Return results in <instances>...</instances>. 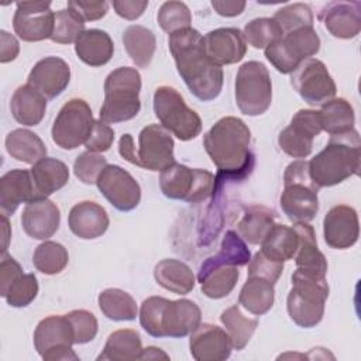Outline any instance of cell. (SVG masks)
Here are the masks:
<instances>
[{
	"instance_id": "obj_1",
	"label": "cell",
	"mask_w": 361,
	"mask_h": 361,
	"mask_svg": "<svg viewBox=\"0 0 361 361\" xmlns=\"http://www.w3.org/2000/svg\"><path fill=\"white\" fill-rule=\"evenodd\" d=\"M168 45L190 93L202 102L216 99L223 87V69L206 54L203 35L188 27L169 34Z\"/></svg>"
},
{
	"instance_id": "obj_2",
	"label": "cell",
	"mask_w": 361,
	"mask_h": 361,
	"mask_svg": "<svg viewBox=\"0 0 361 361\" xmlns=\"http://www.w3.org/2000/svg\"><path fill=\"white\" fill-rule=\"evenodd\" d=\"M251 131L238 117L220 118L203 137V145L219 173L214 176V190L226 179H244L254 166L250 149Z\"/></svg>"
},
{
	"instance_id": "obj_3",
	"label": "cell",
	"mask_w": 361,
	"mask_h": 361,
	"mask_svg": "<svg viewBox=\"0 0 361 361\" xmlns=\"http://www.w3.org/2000/svg\"><path fill=\"white\" fill-rule=\"evenodd\" d=\"M361 159V141L358 131L330 135L326 147L309 162V173L314 185L329 188L341 183L350 176L358 175Z\"/></svg>"
},
{
	"instance_id": "obj_4",
	"label": "cell",
	"mask_w": 361,
	"mask_h": 361,
	"mask_svg": "<svg viewBox=\"0 0 361 361\" xmlns=\"http://www.w3.org/2000/svg\"><path fill=\"white\" fill-rule=\"evenodd\" d=\"M200 307L189 299L149 296L140 307L141 327L152 337H185L200 324Z\"/></svg>"
},
{
	"instance_id": "obj_5",
	"label": "cell",
	"mask_w": 361,
	"mask_h": 361,
	"mask_svg": "<svg viewBox=\"0 0 361 361\" xmlns=\"http://www.w3.org/2000/svg\"><path fill=\"white\" fill-rule=\"evenodd\" d=\"M141 75L135 68L121 66L110 72L104 80V102L100 107V120L116 124L134 118L140 109Z\"/></svg>"
},
{
	"instance_id": "obj_6",
	"label": "cell",
	"mask_w": 361,
	"mask_h": 361,
	"mask_svg": "<svg viewBox=\"0 0 361 361\" xmlns=\"http://www.w3.org/2000/svg\"><path fill=\"white\" fill-rule=\"evenodd\" d=\"M317 192L319 188L309 173V162H290L283 173V192L279 199L282 212L292 223H309L319 210Z\"/></svg>"
},
{
	"instance_id": "obj_7",
	"label": "cell",
	"mask_w": 361,
	"mask_h": 361,
	"mask_svg": "<svg viewBox=\"0 0 361 361\" xmlns=\"http://www.w3.org/2000/svg\"><path fill=\"white\" fill-rule=\"evenodd\" d=\"M327 298V279L306 276L295 271L292 274V289L289 290L286 299L289 317L299 327H314L323 319Z\"/></svg>"
},
{
	"instance_id": "obj_8",
	"label": "cell",
	"mask_w": 361,
	"mask_h": 361,
	"mask_svg": "<svg viewBox=\"0 0 361 361\" xmlns=\"http://www.w3.org/2000/svg\"><path fill=\"white\" fill-rule=\"evenodd\" d=\"M154 113L161 126L180 141L196 138L202 131V120L171 86H159L154 93Z\"/></svg>"
},
{
	"instance_id": "obj_9",
	"label": "cell",
	"mask_w": 361,
	"mask_h": 361,
	"mask_svg": "<svg viewBox=\"0 0 361 361\" xmlns=\"http://www.w3.org/2000/svg\"><path fill=\"white\" fill-rule=\"evenodd\" d=\"M235 103L245 116L265 113L272 102V83L267 66L258 61L243 63L235 75Z\"/></svg>"
},
{
	"instance_id": "obj_10",
	"label": "cell",
	"mask_w": 361,
	"mask_h": 361,
	"mask_svg": "<svg viewBox=\"0 0 361 361\" xmlns=\"http://www.w3.org/2000/svg\"><path fill=\"white\" fill-rule=\"evenodd\" d=\"M159 188L164 196L169 199L197 203L213 193L214 175L206 169L189 168L173 162L161 171Z\"/></svg>"
},
{
	"instance_id": "obj_11",
	"label": "cell",
	"mask_w": 361,
	"mask_h": 361,
	"mask_svg": "<svg viewBox=\"0 0 361 361\" xmlns=\"http://www.w3.org/2000/svg\"><path fill=\"white\" fill-rule=\"evenodd\" d=\"M320 49V38L313 27H303L290 32L271 45L264 52L272 66L283 73H292L305 59L312 58Z\"/></svg>"
},
{
	"instance_id": "obj_12",
	"label": "cell",
	"mask_w": 361,
	"mask_h": 361,
	"mask_svg": "<svg viewBox=\"0 0 361 361\" xmlns=\"http://www.w3.org/2000/svg\"><path fill=\"white\" fill-rule=\"evenodd\" d=\"M94 120L90 106L79 97L66 102L54 120L52 141L62 149H75L89 138Z\"/></svg>"
},
{
	"instance_id": "obj_13",
	"label": "cell",
	"mask_w": 361,
	"mask_h": 361,
	"mask_svg": "<svg viewBox=\"0 0 361 361\" xmlns=\"http://www.w3.org/2000/svg\"><path fill=\"white\" fill-rule=\"evenodd\" d=\"M73 344V330L65 314L48 316L35 327L34 347L45 361H78Z\"/></svg>"
},
{
	"instance_id": "obj_14",
	"label": "cell",
	"mask_w": 361,
	"mask_h": 361,
	"mask_svg": "<svg viewBox=\"0 0 361 361\" xmlns=\"http://www.w3.org/2000/svg\"><path fill=\"white\" fill-rule=\"evenodd\" d=\"M290 85L312 106H322L334 99L337 87L326 65L316 58L305 59L292 73Z\"/></svg>"
},
{
	"instance_id": "obj_15",
	"label": "cell",
	"mask_w": 361,
	"mask_h": 361,
	"mask_svg": "<svg viewBox=\"0 0 361 361\" xmlns=\"http://www.w3.org/2000/svg\"><path fill=\"white\" fill-rule=\"evenodd\" d=\"M319 111L310 109L298 110L289 126L278 137L281 149L292 158H306L313 149V140L322 133Z\"/></svg>"
},
{
	"instance_id": "obj_16",
	"label": "cell",
	"mask_w": 361,
	"mask_h": 361,
	"mask_svg": "<svg viewBox=\"0 0 361 361\" xmlns=\"http://www.w3.org/2000/svg\"><path fill=\"white\" fill-rule=\"evenodd\" d=\"M173 138L159 124L145 126L138 135V166L148 171H164L175 162Z\"/></svg>"
},
{
	"instance_id": "obj_17",
	"label": "cell",
	"mask_w": 361,
	"mask_h": 361,
	"mask_svg": "<svg viewBox=\"0 0 361 361\" xmlns=\"http://www.w3.org/2000/svg\"><path fill=\"white\" fill-rule=\"evenodd\" d=\"M54 18L51 1H20L13 17V28L23 41L37 42L51 38Z\"/></svg>"
},
{
	"instance_id": "obj_18",
	"label": "cell",
	"mask_w": 361,
	"mask_h": 361,
	"mask_svg": "<svg viewBox=\"0 0 361 361\" xmlns=\"http://www.w3.org/2000/svg\"><path fill=\"white\" fill-rule=\"evenodd\" d=\"M96 185L102 195L120 212L135 209L141 200V188L130 172L118 165H107Z\"/></svg>"
},
{
	"instance_id": "obj_19",
	"label": "cell",
	"mask_w": 361,
	"mask_h": 361,
	"mask_svg": "<svg viewBox=\"0 0 361 361\" xmlns=\"http://www.w3.org/2000/svg\"><path fill=\"white\" fill-rule=\"evenodd\" d=\"M324 241L330 248L345 250L358 241L360 223L355 209L347 204L331 207L323 220Z\"/></svg>"
},
{
	"instance_id": "obj_20",
	"label": "cell",
	"mask_w": 361,
	"mask_h": 361,
	"mask_svg": "<svg viewBox=\"0 0 361 361\" xmlns=\"http://www.w3.org/2000/svg\"><path fill=\"white\" fill-rule=\"evenodd\" d=\"M189 348L196 361H223L230 357L233 343L226 330L203 323L190 333Z\"/></svg>"
},
{
	"instance_id": "obj_21",
	"label": "cell",
	"mask_w": 361,
	"mask_h": 361,
	"mask_svg": "<svg viewBox=\"0 0 361 361\" xmlns=\"http://www.w3.org/2000/svg\"><path fill=\"white\" fill-rule=\"evenodd\" d=\"M71 68L58 56L39 59L31 69L27 83L37 89L47 99H55L69 85Z\"/></svg>"
},
{
	"instance_id": "obj_22",
	"label": "cell",
	"mask_w": 361,
	"mask_h": 361,
	"mask_svg": "<svg viewBox=\"0 0 361 361\" xmlns=\"http://www.w3.org/2000/svg\"><path fill=\"white\" fill-rule=\"evenodd\" d=\"M319 20L333 37L354 38L361 30V3L330 1L320 10Z\"/></svg>"
},
{
	"instance_id": "obj_23",
	"label": "cell",
	"mask_w": 361,
	"mask_h": 361,
	"mask_svg": "<svg viewBox=\"0 0 361 361\" xmlns=\"http://www.w3.org/2000/svg\"><path fill=\"white\" fill-rule=\"evenodd\" d=\"M204 49L209 58L221 65H233L240 62L247 52V42L238 28H216L203 37Z\"/></svg>"
},
{
	"instance_id": "obj_24",
	"label": "cell",
	"mask_w": 361,
	"mask_h": 361,
	"mask_svg": "<svg viewBox=\"0 0 361 361\" xmlns=\"http://www.w3.org/2000/svg\"><path fill=\"white\" fill-rule=\"evenodd\" d=\"M61 213L48 197L31 200L21 213V226L27 235L35 240H47L59 228Z\"/></svg>"
},
{
	"instance_id": "obj_25",
	"label": "cell",
	"mask_w": 361,
	"mask_h": 361,
	"mask_svg": "<svg viewBox=\"0 0 361 361\" xmlns=\"http://www.w3.org/2000/svg\"><path fill=\"white\" fill-rule=\"evenodd\" d=\"M293 228L299 237L298 250L293 257L296 264L295 271L306 276L326 279L327 259L317 248V240L313 227L307 223H293Z\"/></svg>"
},
{
	"instance_id": "obj_26",
	"label": "cell",
	"mask_w": 361,
	"mask_h": 361,
	"mask_svg": "<svg viewBox=\"0 0 361 361\" xmlns=\"http://www.w3.org/2000/svg\"><path fill=\"white\" fill-rule=\"evenodd\" d=\"M38 199L31 172L27 169H11L0 179V212L13 214L21 203Z\"/></svg>"
},
{
	"instance_id": "obj_27",
	"label": "cell",
	"mask_w": 361,
	"mask_h": 361,
	"mask_svg": "<svg viewBox=\"0 0 361 361\" xmlns=\"http://www.w3.org/2000/svg\"><path fill=\"white\" fill-rule=\"evenodd\" d=\"M109 223L106 209L90 200L76 203L68 216L71 231L82 240H93L103 235L109 228Z\"/></svg>"
},
{
	"instance_id": "obj_28",
	"label": "cell",
	"mask_w": 361,
	"mask_h": 361,
	"mask_svg": "<svg viewBox=\"0 0 361 361\" xmlns=\"http://www.w3.org/2000/svg\"><path fill=\"white\" fill-rule=\"evenodd\" d=\"M238 276L240 271L237 267L220 264L212 257L204 259L197 274L202 292L210 299H221L231 293Z\"/></svg>"
},
{
	"instance_id": "obj_29",
	"label": "cell",
	"mask_w": 361,
	"mask_h": 361,
	"mask_svg": "<svg viewBox=\"0 0 361 361\" xmlns=\"http://www.w3.org/2000/svg\"><path fill=\"white\" fill-rule=\"evenodd\" d=\"M10 110L14 120L23 126H37L42 121L47 110V97L32 86H18L10 100Z\"/></svg>"
},
{
	"instance_id": "obj_30",
	"label": "cell",
	"mask_w": 361,
	"mask_h": 361,
	"mask_svg": "<svg viewBox=\"0 0 361 361\" xmlns=\"http://www.w3.org/2000/svg\"><path fill=\"white\" fill-rule=\"evenodd\" d=\"M78 58L89 66L106 65L114 52V44L110 35L97 28L85 30L75 42Z\"/></svg>"
},
{
	"instance_id": "obj_31",
	"label": "cell",
	"mask_w": 361,
	"mask_h": 361,
	"mask_svg": "<svg viewBox=\"0 0 361 361\" xmlns=\"http://www.w3.org/2000/svg\"><path fill=\"white\" fill-rule=\"evenodd\" d=\"M31 178L38 199L48 197L62 189L69 180V169L65 162L56 158H42L31 168Z\"/></svg>"
},
{
	"instance_id": "obj_32",
	"label": "cell",
	"mask_w": 361,
	"mask_h": 361,
	"mask_svg": "<svg viewBox=\"0 0 361 361\" xmlns=\"http://www.w3.org/2000/svg\"><path fill=\"white\" fill-rule=\"evenodd\" d=\"M154 278L159 286L178 295H186L195 288L192 269L175 258L159 261L154 268Z\"/></svg>"
},
{
	"instance_id": "obj_33",
	"label": "cell",
	"mask_w": 361,
	"mask_h": 361,
	"mask_svg": "<svg viewBox=\"0 0 361 361\" xmlns=\"http://www.w3.org/2000/svg\"><path fill=\"white\" fill-rule=\"evenodd\" d=\"M141 337L133 329H121L113 331L104 344L103 351L97 357L99 361H135L142 354Z\"/></svg>"
},
{
	"instance_id": "obj_34",
	"label": "cell",
	"mask_w": 361,
	"mask_h": 361,
	"mask_svg": "<svg viewBox=\"0 0 361 361\" xmlns=\"http://www.w3.org/2000/svg\"><path fill=\"white\" fill-rule=\"evenodd\" d=\"M6 149L11 158L31 164L47 158V147L44 141L32 131L25 128H16L6 137Z\"/></svg>"
},
{
	"instance_id": "obj_35",
	"label": "cell",
	"mask_w": 361,
	"mask_h": 361,
	"mask_svg": "<svg viewBox=\"0 0 361 361\" xmlns=\"http://www.w3.org/2000/svg\"><path fill=\"white\" fill-rule=\"evenodd\" d=\"M123 44L135 66L147 68L151 63L157 39L149 28L138 24L127 27L123 34Z\"/></svg>"
},
{
	"instance_id": "obj_36",
	"label": "cell",
	"mask_w": 361,
	"mask_h": 361,
	"mask_svg": "<svg viewBox=\"0 0 361 361\" xmlns=\"http://www.w3.org/2000/svg\"><path fill=\"white\" fill-rule=\"evenodd\" d=\"M299 237L296 230L285 224H274L261 243V251L276 261L285 262L296 254Z\"/></svg>"
},
{
	"instance_id": "obj_37",
	"label": "cell",
	"mask_w": 361,
	"mask_h": 361,
	"mask_svg": "<svg viewBox=\"0 0 361 361\" xmlns=\"http://www.w3.org/2000/svg\"><path fill=\"white\" fill-rule=\"evenodd\" d=\"M274 299V283L258 276H248L238 295L240 305L255 316L265 314L272 307Z\"/></svg>"
},
{
	"instance_id": "obj_38",
	"label": "cell",
	"mask_w": 361,
	"mask_h": 361,
	"mask_svg": "<svg viewBox=\"0 0 361 361\" xmlns=\"http://www.w3.org/2000/svg\"><path fill=\"white\" fill-rule=\"evenodd\" d=\"M319 118L322 130L327 131L330 135L350 131L354 128L355 121L353 106L343 97L331 99L322 104Z\"/></svg>"
},
{
	"instance_id": "obj_39",
	"label": "cell",
	"mask_w": 361,
	"mask_h": 361,
	"mask_svg": "<svg viewBox=\"0 0 361 361\" xmlns=\"http://www.w3.org/2000/svg\"><path fill=\"white\" fill-rule=\"evenodd\" d=\"M275 224V212L264 206H251L238 221L240 235L250 244L258 245L262 243L271 227Z\"/></svg>"
},
{
	"instance_id": "obj_40",
	"label": "cell",
	"mask_w": 361,
	"mask_h": 361,
	"mask_svg": "<svg viewBox=\"0 0 361 361\" xmlns=\"http://www.w3.org/2000/svg\"><path fill=\"white\" fill-rule=\"evenodd\" d=\"M102 313L114 322H128L137 317V303L134 298L118 289L109 288L99 293L97 298Z\"/></svg>"
},
{
	"instance_id": "obj_41",
	"label": "cell",
	"mask_w": 361,
	"mask_h": 361,
	"mask_svg": "<svg viewBox=\"0 0 361 361\" xmlns=\"http://www.w3.org/2000/svg\"><path fill=\"white\" fill-rule=\"evenodd\" d=\"M220 320L231 338L233 348H235L237 351L243 350L248 344L258 326V320L245 317L237 305H233L223 310L220 314Z\"/></svg>"
},
{
	"instance_id": "obj_42",
	"label": "cell",
	"mask_w": 361,
	"mask_h": 361,
	"mask_svg": "<svg viewBox=\"0 0 361 361\" xmlns=\"http://www.w3.org/2000/svg\"><path fill=\"white\" fill-rule=\"evenodd\" d=\"M69 255L66 248L55 241L41 243L32 255V264L37 271L45 275H55L65 269L68 265Z\"/></svg>"
},
{
	"instance_id": "obj_43",
	"label": "cell",
	"mask_w": 361,
	"mask_h": 361,
	"mask_svg": "<svg viewBox=\"0 0 361 361\" xmlns=\"http://www.w3.org/2000/svg\"><path fill=\"white\" fill-rule=\"evenodd\" d=\"M245 42L255 49H265L272 42L283 37V31L279 24L269 17L254 18L245 24L243 31Z\"/></svg>"
},
{
	"instance_id": "obj_44",
	"label": "cell",
	"mask_w": 361,
	"mask_h": 361,
	"mask_svg": "<svg viewBox=\"0 0 361 361\" xmlns=\"http://www.w3.org/2000/svg\"><path fill=\"white\" fill-rule=\"evenodd\" d=\"M83 31L85 20L72 8L66 7L55 13L54 31L49 39L56 44H72L76 42Z\"/></svg>"
},
{
	"instance_id": "obj_45",
	"label": "cell",
	"mask_w": 361,
	"mask_h": 361,
	"mask_svg": "<svg viewBox=\"0 0 361 361\" xmlns=\"http://www.w3.org/2000/svg\"><path fill=\"white\" fill-rule=\"evenodd\" d=\"M157 20L164 31L172 34L190 27L192 14L189 7L182 1H165L159 7Z\"/></svg>"
},
{
	"instance_id": "obj_46",
	"label": "cell",
	"mask_w": 361,
	"mask_h": 361,
	"mask_svg": "<svg viewBox=\"0 0 361 361\" xmlns=\"http://www.w3.org/2000/svg\"><path fill=\"white\" fill-rule=\"evenodd\" d=\"M272 18L279 24L283 34L303 27H313L312 8L305 3L288 4L279 8Z\"/></svg>"
},
{
	"instance_id": "obj_47",
	"label": "cell",
	"mask_w": 361,
	"mask_h": 361,
	"mask_svg": "<svg viewBox=\"0 0 361 361\" xmlns=\"http://www.w3.org/2000/svg\"><path fill=\"white\" fill-rule=\"evenodd\" d=\"M212 258L220 264L241 267L250 262L251 255L243 238L235 231L228 230L221 241L219 254L213 255Z\"/></svg>"
},
{
	"instance_id": "obj_48",
	"label": "cell",
	"mask_w": 361,
	"mask_h": 361,
	"mask_svg": "<svg viewBox=\"0 0 361 361\" xmlns=\"http://www.w3.org/2000/svg\"><path fill=\"white\" fill-rule=\"evenodd\" d=\"M38 293V281L34 274L20 275L4 293L6 302L13 307L28 306Z\"/></svg>"
},
{
	"instance_id": "obj_49",
	"label": "cell",
	"mask_w": 361,
	"mask_h": 361,
	"mask_svg": "<svg viewBox=\"0 0 361 361\" xmlns=\"http://www.w3.org/2000/svg\"><path fill=\"white\" fill-rule=\"evenodd\" d=\"M107 165L109 164L103 155L97 152L85 151L75 159L73 172L80 182L86 185H93L96 183L99 175Z\"/></svg>"
},
{
	"instance_id": "obj_50",
	"label": "cell",
	"mask_w": 361,
	"mask_h": 361,
	"mask_svg": "<svg viewBox=\"0 0 361 361\" xmlns=\"http://www.w3.org/2000/svg\"><path fill=\"white\" fill-rule=\"evenodd\" d=\"M65 316L71 322L75 344H86L96 337L97 320L93 313L85 309H76V310H71Z\"/></svg>"
},
{
	"instance_id": "obj_51",
	"label": "cell",
	"mask_w": 361,
	"mask_h": 361,
	"mask_svg": "<svg viewBox=\"0 0 361 361\" xmlns=\"http://www.w3.org/2000/svg\"><path fill=\"white\" fill-rule=\"evenodd\" d=\"M283 271V262L272 259L267 257L261 250L255 252V255L248 262V276H258L269 281L271 283H276L281 274Z\"/></svg>"
},
{
	"instance_id": "obj_52",
	"label": "cell",
	"mask_w": 361,
	"mask_h": 361,
	"mask_svg": "<svg viewBox=\"0 0 361 361\" xmlns=\"http://www.w3.org/2000/svg\"><path fill=\"white\" fill-rule=\"evenodd\" d=\"M113 141H114L113 128L109 124L103 123L102 120H94L92 133L86 140L85 147L87 151L99 154L110 149V147L113 145Z\"/></svg>"
},
{
	"instance_id": "obj_53",
	"label": "cell",
	"mask_w": 361,
	"mask_h": 361,
	"mask_svg": "<svg viewBox=\"0 0 361 361\" xmlns=\"http://www.w3.org/2000/svg\"><path fill=\"white\" fill-rule=\"evenodd\" d=\"M68 7L78 13L85 21H96L109 11L107 1H68Z\"/></svg>"
},
{
	"instance_id": "obj_54",
	"label": "cell",
	"mask_w": 361,
	"mask_h": 361,
	"mask_svg": "<svg viewBox=\"0 0 361 361\" xmlns=\"http://www.w3.org/2000/svg\"><path fill=\"white\" fill-rule=\"evenodd\" d=\"M23 275L21 265L7 254H1V261H0V295L4 296L10 285L20 276Z\"/></svg>"
},
{
	"instance_id": "obj_55",
	"label": "cell",
	"mask_w": 361,
	"mask_h": 361,
	"mask_svg": "<svg viewBox=\"0 0 361 361\" xmlns=\"http://www.w3.org/2000/svg\"><path fill=\"white\" fill-rule=\"evenodd\" d=\"M114 11L117 16L126 20H137L145 8L148 7V1H137V0H114L113 1Z\"/></svg>"
},
{
	"instance_id": "obj_56",
	"label": "cell",
	"mask_w": 361,
	"mask_h": 361,
	"mask_svg": "<svg viewBox=\"0 0 361 361\" xmlns=\"http://www.w3.org/2000/svg\"><path fill=\"white\" fill-rule=\"evenodd\" d=\"M20 45L18 41L10 32L0 31V62L7 63L14 61L18 56Z\"/></svg>"
},
{
	"instance_id": "obj_57",
	"label": "cell",
	"mask_w": 361,
	"mask_h": 361,
	"mask_svg": "<svg viewBox=\"0 0 361 361\" xmlns=\"http://www.w3.org/2000/svg\"><path fill=\"white\" fill-rule=\"evenodd\" d=\"M245 1H235V0H213L212 1V7L214 8V11L219 14V16H223V17H235V16H240L244 8H245Z\"/></svg>"
},
{
	"instance_id": "obj_58",
	"label": "cell",
	"mask_w": 361,
	"mask_h": 361,
	"mask_svg": "<svg viewBox=\"0 0 361 361\" xmlns=\"http://www.w3.org/2000/svg\"><path fill=\"white\" fill-rule=\"evenodd\" d=\"M118 152L120 155L128 161L130 164L138 166V158H137V149L134 147V140L131 137V134H124L121 135L120 141H118Z\"/></svg>"
},
{
	"instance_id": "obj_59",
	"label": "cell",
	"mask_w": 361,
	"mask_h": 361,
	"mask_svg": "<svg viewBox=\"0 0 361 361\" xmlns=\"http://www.w3.org/2000/svg\"><path fill=\"white\" fill-rule=\"evenodd\" d=\"M155 358L168 360L169 357L161 348H157V347H147V348L142 350L141 360H155Z\"/></svg>"
},
{
	"instance_id": "obj_60",
	"label": "cell",
	"mask_w": 361,
	"mask_h": 361,
	"mask_svg": "<svg viewBox=\"0 0 361 361\" xmlns=\"http://www.w3.org/2000/svg\"><path fill=\"white\" fill-rule=\"evenodd\" d=\"M1 226H3V247H1V254H6L7 251V245H8V238H10V224H8V220H7V216L6 214H1Z\"/></svg>"
}]
</instances>
